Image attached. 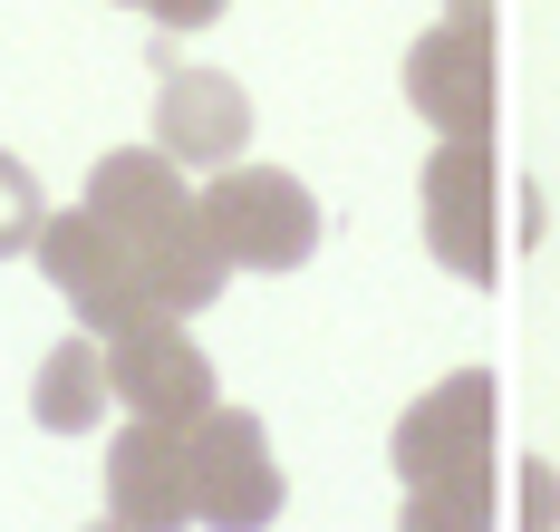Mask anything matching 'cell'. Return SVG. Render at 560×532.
<instances>
[{
  "label": "cell",
  "mask_w": 560,
  "mask_h": 532,
  "mask_svg": "<svg viewBox=\"0 0 560 532\" xmlns=\"http://www.w3.org/2000/svg\"><path fill=\"white\" fill-rule=\"evenodd\" d=\"M88 213H97V223L145 262V291H155L165 320H194L203 300H223L232 262H223V242L203 233V204L184 194V175H174L155 146L107 155V165L88 175Z\"/></svg>",
  "instance_id": "6da1fadb"
},
{
  "label": "cell",
  "mask_w": 560,
  "mask_h": 532,
  "mask_svg": "<svg viewBox=\"0 0 560 532\" xmlns=\"http://www.w3.org/2000/svg\"><path fill=\"white\" fill-rule=\"evenodd\" d=\"M39 271L58 281V300L78 310V329H88L97 349L136 339L145 320H165V310H155V291H145V262H136V252H126V242H116L88 204L39 223Z\"/></svg>",
  "instance_id": "7a4b0ae2"
},
{
  "label": "cell",
  "mask_w": 560,
  "mask_h": 532,
  "mask_svg": "<svg viewBox=\"0 0 560 532\" xmlns=\"http://www.w3.org/2000/svg\"><path fill=\"white\" fill-rule=\"evenodd\" d=\"M194 204H203V233L223 242L232 271H300L319 252V204L280 165H223Z\"/></svg>",
  "instance_id": "3957f363"
},
{
  "label": "cell",
  "mask_w": 560,
  "mask_h": 532,
  "mask_svg": "<svg viewBox=\"0 0 560 532\" xmlns=\"http://www.w3.org/2000/svg\"><path fill=\"white\" fill-rule=\"evenodd\" d=\"M184 474H194V523L213 532H261L280 513V455L252 407H213L184 426Z\"/></svg>",
  "instance_id": "277c9868"
},
{
  "label": "cell",
  "mask_w": 560,
  "mask_h": 532,
  "mask_svg": "<svg viewBox=\"0 0 560 532\" xmlns=\"http://www.w3.org/2000/svg\"><path fill=\"white\" fill-rule=\"evenodd\" d=\"M406 97H416V117L445 126V146H493V117H503L493 30H483V20H435V30L406 49Z\"/></svg>",
  "instance_id": "5b68a950"
},
{
  "label": "cell",
  "mask_w": 560,
  "mask_h": 532,
  "mask_svg": "<svg viewBox=\"0 0 560 532\" xmlns=\"http://www.w3.org/2000/svg\"><path fill=\"white\" fill-rule=\"evenodd\" d=\"M503 165L493 146H435L425 165V252L454 281H493L503 271Z\"/></svg>",
  "instance_id": "8992f818"
},
{
  "label": "cell",
  "mask_w": 560,
  "mask_h": 532,
  "mask_svg": "<svg viewBox=\"0 0 560 532\" xmlns=\"http://www.w3.org/2000/svg\"><path fill=\"white\" fill-rule=\"evenodd\" d=\"M493 436H503V388H493V368H454L445 388H425L416 407L396 416L387 455H396L406 484H435V474L493 465Z\"/></svg>",
  "instance_id": "52a82bcc"
},
{
  "label": "cell",
  "mask_w": 560,
  "mask_h": 532,
  "mask_svg": "<svg viewBox=\"0 0 560 532\" xmlns=\"http://www.w3.org/2000/svg\"><path fill=\"white\" fill-rule=\"evenodd\" d=\"M242 146H252L242 78H223V68H165V88H155V155L174 175H223V165H242Z\"/></svg>",
  "instance_id": "ba28073f"
},
{
  "label": "cell",
  "mask_w": 560,
  "mask_h": 532,
  "mask_svg": "<svg viewBox=\"0 0 560 532\" xmlns=\"http://www.w3.org/2000/svg\"><path fill=\"white\" fill-rule=\"evenodd\" d=\"M107 388L126 416H145V426H194V416H213V358L184 339V320H145L136 339H116L107 349Z\"/></svg>",
  "instance_id": "9c48e42d"
},
{
  "label": "cell",
  "mask_w": 560,
  "mask_h": 532,
  "mask_svg": "<svg viewBox=\"0 0 560 532\" xmlns=\"http://www.w3.org/2000/svg\"><path fill=\"white\" fill-rule=\"evenodd\" d=\"M107 523H126V532H184V523H194L184 426H145V416H126V436L107 446Z\"/></svg>",
  "instance_id": "30bf717a"
},
{
  "label": "cell",
  "mask_w": 560,
  "mask_h": 532,
  "mask_svg": "<svg viewBox=\"0 0 560 532\" xmlns=\"http://www.w3.org/2000/svg\"><path fill=\"white\" fill-rule=\"evenodd\" d=\"M107 349L78 329V339H58L49 358H39V378H30V416L49 426V436H88L97 416H107Z\"/></svg>",
  "instance_id": "8fae6325"
},
{
  "label": "cell",
  "mask_w": 560,
  "mask_h": 532,
  "mask_svg": "<svg viewBox=\"0 0 560 532\" xmlns=\"http://www.w3.org/2000/svg\"><path fill=\"white\" fill-rule=\"evenodd\" d=\"M396 532H493V465L406 484V523H396Z\"/></svg>",
  "instance_id": "7c38bea8"
},
{
  "label": "cell",
  "mask_w": 560,
  "mask_h": 532,
  "mask_svg": "<svg viewBox=\"0 0 560 532\" xmlns=\"http://www.w3.org/2000/svg\"><path fill=\"white\" fill-rule=\"evenodd\" d=\"M39 223H49L39 184H30V165L0 146V262H10V252H39Z\"/></svg>",
  "instance_id": "4fadbf2b"
},
{
  "label": "cell",
  "mask_w": 560,
  "mask_h": 532,
  "mask_svg": "<svg viewBox=\"0 0 560 532\" xmlns=\"http://www.w3.org/2000/svg\"><path fill=\"white\" fill-rule=\"evenodd\" d=\"M522 532H560V474L522 465Z\"/></svg>",
  "instance_id": "5bb4252c"
},
{
  "label": "cell",
  "mask_w": 560,
  "mask_h": 532,
  "mask_svg": "<svg viewBox=\"0 0 560 532\" xmlns=\"http://www.w3.org/2000/svg\"><path fill=\"white\" fill-rule=\"evenodd\" d=\"M136 10H145L155 30H213V20H223L232 0H136Z\"/></svg>",
  "instance_id": "9a60e30c"
},
{
  "label": "cell",
  "mask_w": 560,
  "mask_h": 532,
  "mask_svg": "<svg viewBox=\"0 0 560 532\" xmlns=\"http://www.w3.org/2000/svg\"><path fill=\"white\" fill-rule=\"evenodd\" d=\"M445 20H483V30H493V0H454Z\"/></svg>",
  "instance_id": "2e32d148"
},
{
  "label": "cell",
  "mask_w": 560,
  "mask_h": 532,
  "mask_svg": "<svg viewBox=\"0 0 560 532\" xmlns=\"http://www.w3.org/2000/svg\"><path fill=\"white\" fill-rule=\"evenodd\" d=\"M88 532H126V523H88Z\"/></svg>",
  "instance_id": "e0dca14e"
}]
</instances>
